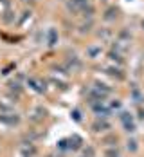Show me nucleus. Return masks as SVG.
<instances>
[{
    "mask_svg": "<svg viewBox=\"0 0 144 157\" xmlns=\"http://www.w3.org/2000/svg\"><path fill=\"white\" fill-rule=\"evenodd\" d=\"M0 121H2V123H7V125H16V123H18V117H6V116H0Z\"/></svg>",
    "mask_w": 144,
    "mask_h": 157,
    "instance_id": "nucleus-1",
    "label": "nucleus"
},
{
    "mask_svg": "<svg viewBox=\"0 0 144 157\" xmlns=\"http://www.w3.org/2000/svg\"><path fill=\"white\" fill-rule=\"evenodd\" d=\"M106 157H117V152H108V154H106Z\"/></svg>",
    "mask_w": 144,
    "mask_h": 157,
    "instance_id": "nucleus-2",
    "label": "nucleus"
}]
</instances>
